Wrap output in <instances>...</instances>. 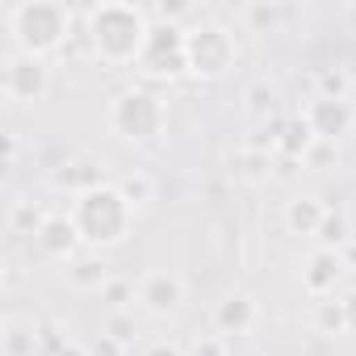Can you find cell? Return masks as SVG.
<instances>
[{"instance_id": "e0dca14e", "label": "cell", "mask_w": 356, "mask_h": 356, "mask_svg": "<svg viewBox=\"0 0 356 356\" xmlns=\"http://www.w3.org/2000/svg\"><path fill=\"white\" fill-rule=\"evenodd\" d=\"M310 327H314L318 335H348L343 302H339V298H314V310H310Z\"/></svg>"}, {"instance_id": "4fadbf2b", "label": "cell", "mask_w": 356, "mask_h": 356, "mask_svg": "<svg viewBox=\"0 0 356 356\" xmlns=\"http://www.w3.org/2000/svg\"><path fill=\"white\" fill-rule=\"evenodd\" d=\"M38 348H42V323L38 318L9 314L0 323V352L5 356H38Z\"/></svg>"}, {"instance_id": "f1b7e54d", "label": "cell", "mask_w": 356, "mask_h": 356, "mask_svg": "<svg viewBox=\"0 0 356 356\" xmlns=\"http://www.w3.org/2000/svg\"><path fill=\"white\" fill-rule=\"evenodd\" d=\"M17 151H22V143L13 134H5V168H0V172H13L17 168Z\"/></svg>"}, {"instance_id": "83f0119b", "label": "cell", "mask_w": 356, "mask_h": 356, "mask_svg": "<svg viewBox=\"0 0 356 356\" xmlns=\"http://www.w3.org/2000/svg\"><path fill=\"white\" fill-rule=\"evenodd\" d=\"M339 302H343V318H348V335H356V289H348V293H343Z\"/></svg>"}, {"instance_id": "7402d4cb", "label": "cell", "mask_w": 356, "mask_h": 356, "mask_svg": "<svg viewBox=\"0 0 356 356\" xmlns=\"http://www.w3.org/2000/svg\"><path fill=\"white\" fill-rule=\"evenodd\" d=\"M318 243L331 248V252H343L348 248V222L339 214H327V222L318 227Z\"/></svg>"}, {"instance_id": "4dcf8cb0", "label": "cell", "mask_w": 356, "mask_h": 356, "mask_svg": "<svg viewBox=\"0 0 356 356\" xmlns=\"http://www.w3.org/2000/svg\"><path fill=\"white\" fill-rule=\"evenodd\" d=\"M59 356H88V343H63Z\"/></svg>"}, {"instance_id": "d6986e66", "label": "cell", "mask_w": 356, "mask_h": 356, "mask_svg": "<svg viewBox=\"0 0 356 356\" xmlns=\"http://www.w3.org/2000/svg\"><path fill=\"white\" fill-rule=\"evenodd\" d=\"M243 113H248V118H256L260 126H264V122H273V118H277V113H273V88L252 84V88L243 92Z\"/></svg>"}, {"instance_id": "cb8c5ba5", "label": "cell", "mask_w": 356, "mask_h": 356, "mask_svg": "<svg viewBox=\"0 0 356 356\" xmlns=\"http://www.w3.org/2000/svg\"><path fill=\"white\" fill-rule=\"evenodd\" d=\"M318 97L348 101V76L343 72H318Z\"/></svg>"}, {"instance_id": "4316f807", "label": "cell", "mask_w": 356, "mask_h": 356, "mask_svg": "<svg viewBox=\"0 0 356 356\" xmlns=\"http://www.w3.org/2000/svg\"><path fill=\"white\" fill-rule=\"evenodd\" d=\"M189 356H227V339L222 335H202V339H193Z\"/></svg>"}, {"instance_id": "7a4b0ae2", "label": "cell", "mask_w": 356, "mask_h": 356, "mask_svg": "<svg viewBox=\"0 0 356 356\" xmlns=\"http://www.w3.org/2000/svg\"><path fill=\"white\" fill-rule=\"evenodd\" d=\"M72 222H76V235L88 252H109L118 243L130 239L134 231V206L126 202V193L118 185H92V189H80L67 206Z\"/></svg>"}, {"instance_id": "ffe728a7", "label": "cell", "mask_w": 356, "mask_h": 356, "mask_svg": "<svg viewBox=\"0 0 356 356\" xmlns=\"http://www.w3.org/2000/svg\"><path fill=\"white\" fill-rule=\"evenodd\" d=\"M42 218H47V214H42L34 202H26V197H22V202H13V210H9V227H13L17 235H38Z\"/></svg>"}, {"instance_id": "277c9868", "label": "cell", "mask_w": 356, "mask_h": 356, "mask_svg": "<svg viewBox=\"0 0 356 356\" xmlns=\"http://www.w3.org/2000/svg\"><path fill=\"white\" fill-rule=\"evenodd\" d=\"M163 122H168V105L155 92H147V88H122L109 101V130L122 143L151 147L163 134Z\"/></svg>"}, {"instance_id": "30bf717a", "label": "cell", "mask_w": 356, "mask_h": 356, "mask_svg": "<svg viewBox=\"0 0 356 356\" xmlns=\"http://www.w3.org/2000/svg\"><path fill=\"white\" fill-rule=\"evenodd\" d=\"M256 318H260V306H256V298L252 293H227V298H218L214 302V314H210V323H214V335H252L256 331Z\"/></svg>"}, {"instance_id": "8992f818", "label": "cell", "mask_w": 356, "mask_h": 356, "mask_svg": "<svg viewBox=\"0 0 356 356\" xmlns=\"http://www.w3.org/2000/svg\"><path fill=\"white\" fill-rule=\"evenodd\" d=\"M185 26H172V22H151V38L138 55V72L147 80H181L189 76V47H185Z\"/></svg>"}, {"instance_id": "52a82bcc", "label": "cell", "mask_w": 356, "mask_h": 356, "mask_svg": "<svg viewBox=\"0 0 356 356\" xmlns=\"http://www.w3.org/2000/svg\"><path fill=\"white\" fill-rule=\"evenodd\" d=\"M0 92H5L9 105H34L51 92V67L47 59L9 51L5 55V72H0Z\"/></svg>"}, {"instance_id": "484cf974", "label": "cell", "mask_w": 356, "mask_h": 356, "mask_svg": "<svg viewBox=\"0 0 356 356\" xmlns=\"http://www.w3.org/2000/svg\"><path fill=\"white\" fill-rule=\"evenodd\" d=\"M88 356H126V343L113 339L109 331H101L97 339H88Z\"/></svg>"}, {"instance_id": "5b68a950", "label": "cell", "mask_w": 356, "mask_h": 356, "mask_svg": "<svg viewBox=\"0 0 356 356\" xmlns=\"http://www.w3.org/2000/svg\"><path fill=\"white\" fill-rule=\"evenodd\" d=\"M185 47H189V76H197V80H222L235 67V59H239L235 34L222 22H197V26H189Z\"/></svg>"}, {"instance_id": "ba28073f", "label": "cell", "mask_w": 356, "mask_h": 356, "mask_svg": "<svg viewBox=\"0 0 356 356\" xmlns=\"http://www.w3.org/2000/svg\"><path fill=\"white\" fill-rule=\"evenodd\" d=\"M185 302H189V289L172 268H155L138 281V302L134 306L151 318H176L185 310Z\"/></svg>"}, {"instance_id": "9c48e42d", "label": "cell", "mask_w": 356, "mask_h": 356, "mask_svg": "<svg viewBox=\"0 0 356 356\" xmlns=\"http://www.w3.org/2000/svg\"><path fill=\"white\" fill-rule=\"evenodd\" d=\"M302 118L310 122L314 138L327 143V147H335L339 138H348L352 126H356V109H352V101H335V97H318V92L306 101Z\"/></svg>"}, {"instance_id": "9a60e30c", "label": "cell", "mask_w": 356, "mask_h": 356, "mask_svg": "<svg viewBox=\"0 0 356 356\" xmlns=\"http://www.w3.org/2000/svg\"><path fill=\"white\" fill-rule=\"evenodd\" d=\"M314 143H318V138H314V130H310V122H306L302 113L277 122V151H281L285 159H310Z\"/></svg>"}, {"instance_id": "7c38bea8", "label": "cell", "mask_w": 356, "mask_h": 356, "mask_svg": "<svg viewBox=\"0 0 356 356\" xmlns=\"http://www.w3.org/2000/svg\"><path fill=\"white\" fill-rule=\"evenodd\" d=\"M34 248H38L47 260H72L76 248H84V243H80V235H76L72 214L63 210V214H47V218H42V227H38V235H34Z\"/></svg>"}, {"instance_id": "8fae6325", "label": "cell", "mask_w": 356, "mask_h": 356, "mask_svg": "<svg viewBox=\"0 0 356 356\" xmlns=\"http://www.w3.org/2000/svg\"><path fill=\"white\" fill-rule=\"evenodd\" d=\"M343 273H348L343 252L318 248V252L306 260V268H302V289H306L310 298H335V285L343 281Z\"/></svg>"}, {"instance_id": "3957f363", "label": "cell", "mask_w": 356, "mask_h": 356, "mask_svg": "<svg viewBox=\"0 0 356 356\" xmlns=\"http://www.w3.org/2000/svg\"><path fill=\"white\" fill-rule=\"evenodd\" d=\"M5 26H9L13 51L47 59V55L63 51V42L72 34V9L59 5V0H22V5H13L5 13Z\"/></svg>"}, {"instance_id": "44dd1931", "label": "cell", "mask_w": 356, "mask_h": 356, "mask_svg": "<svg viewBox=\"0 0 356 356\" xmlns=\"http://www.w3.org/2000/svg\"><path fill=\"white\" fill-rule=\"evenodd\" d=\"M101 302H109L113 310H126L130 302H138V285H126V281L109 277V281L101 285Z\"/></svg>"}, {"instance_id": "f546056e", "label": "cell", "mask_w": 356, "mask_h": 356, "mask_svg": "<svg viewBox=\"0 0 356 356\" xmlns=\"http://www.w3.org/2000/svg\"><path fill=\"white\" fill-rule=\"evenodd\" d=\"M147 356H181V348H176L172 339H159V343H151V348H147Z\"/></svg>"}, {"instance_id": "2e32d148", "label": "cell", "mask_w": 356, "mask_h": 356, "mask_svg": "<svg viewBox=\"0 0 356 356\" xmlns=\"http://www.w3.org/2000/svg\"><path fill=\"white\" fill-rule=\"evenodd\" d=\"M268 172H273V159L264 151H252V147H239L231 155V176L235 181H248V185H260L268 181Z\"/></svg>"}, {"instance_id": "6da1fadb", "label": "cell", "mask_w": 356, "mask_h": 356, "mask_svg": "<svg viewBox=\"0 0 356 356\" xmlns=\"http://www.w3.org/2000/svg\"><path fill=\"white\" fill-rule=\"evenodd\" d=\"M84 34L105 67H134L151 38V17L130 0H101L84 17Z\"/></svg>"}, {"instance_id": "603a6c76", "label": "cell", "mask_w": 356, "mask_h": 356, "mask_svg": "<svg viewBox=\"0 0 356 356\" xmlns=\"http://www.w3.org/2000/svg\"><path fill=\"white\" fill-rule=\"evenodd\" d=\"M72 281H76V285H88V289H101V285L109 281V273H105V264H97V260H80V264L72 268Z\"/></svg>"}, {"instance_id": "d4e9b609", "label": "cell", "mask_w": 356, "mask_h": 356, "mask_svg": "<svg viewBox=\"0 0 356 356\" xmlns=\"http://www.w3.org/2000/svg\"><path fill=\"white\" fill-rule=\"evenodd\" d=\"M243 17H248V22H260V26H277L281 17H289V9H277V5H248Z\"/></svg>"}, {"instance_id": "5bb4252c", "label": "cell", "mask_w": 356, "mask_h": 356, "mask_svg": "<svg viewBox=\"0 0 356 356\" xmlns=\"http://www.w3.org/2000/svg\"><path fill=\"white\" fill-rule=\"evenodd\" d=\"M327 222V206L318 202V197H289L285 202V227H289V235H298V239H318V227Z\"/></svg>"}, {"instance_id": "ac0fdd59", "label": "cell", "mask_w": 356, "mask_h": 356, "mask_svg": "<svg viewBox=\"0 0 356 356\" xmlns=\"http://www.w3.org/2000/svg\"><path fill=\"white\" fill-rule=\"evenodd\" d=\"M122 193H126V202L134 206V210H143L147 202H155V181L147 172H130V176H122V185H118Z\"/></svg>"}]
</instances>
